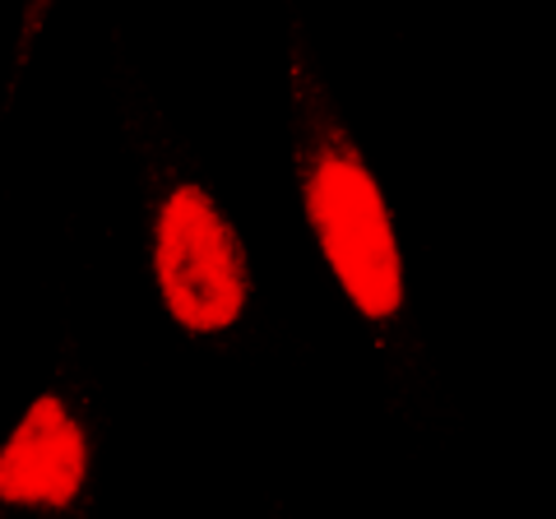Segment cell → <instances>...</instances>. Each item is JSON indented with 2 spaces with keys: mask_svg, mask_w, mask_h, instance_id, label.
I'll return each instance as SVG.
<instances>
[{
  "mask_svg": "<svg viewBox=\"0 0 556 519\" xmlns=\"http://www.w3.org/2000/svg\"><path fill=\"white\" fill-rule=\"evenodd\" d=\"M298 98V172L302 204L334 279L367 320H390L404 306V260H399L390 204L371 167L362 163L353 135L339 126L320 79L292 75Z\"/></svg>",
  "mask_w": 556,
  "mask_h": 519,
  "instance_id": "1",
  "label": "cell"
},
{
  "mask_svg": "<svg viewBox=\"0 0 556 519\" xmlns=\"http://www.w3.org/2000/svg\"><path fill=\"white\" fill-rule=\"evenodd\" d=\"M153 279L163 306L190 334H218L237 325L251 298L247 246L204 186L167 190L153 218Z\"/></svg>",
  "mask_w": 556,
  "mask_h": 519,
  "instance_id": "2",
  "label": "cell"
},
{
  "mask_svg": "<svg viewBox=\"0 0 556 519\" xmlns=\"http://www.w3.org/2000/svg\"><path fill=\"white\" fill-rule=\"evenodd\" d=\"M89 482V431L61 394H38L0 445V506L65 510Z\"/></svg>",
  "mask_w": 556,
  "mask_h": 519,
  "instance_id": "3",
  "label": "cell"
}]
</instances>
